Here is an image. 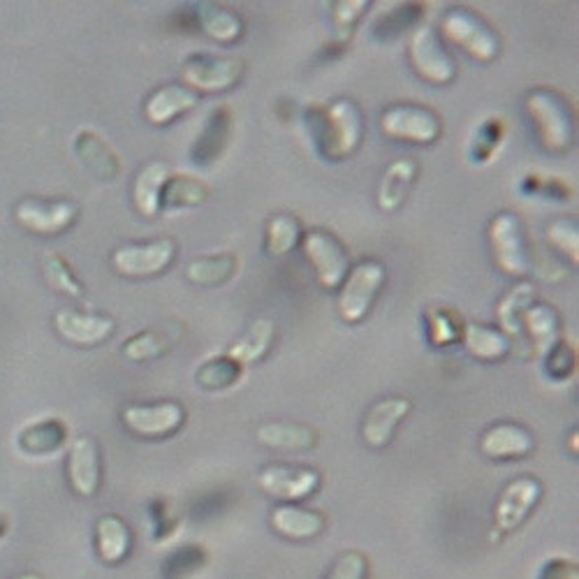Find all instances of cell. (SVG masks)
<instances>
[{"label": "cell", "mask_w": 579, "mask_h": 579, "mask_svg": "<svg viewBox=\"0 0 579 579\" xmlns=\"http://www.w3.org/2000/svg\"><path fill=\"white\" fill-rule=\"evenodd\" d=\"M528 332L535 357L543 359L561 338V318L549 304H531L522 315V334Z\"/></svg>", "instance_id": "obj_28"}, {"label": "cell", "mask_w": 579, "mask_h": 579, "mask_svg": "<svg viewBox=\"0 0 579 579\" xmlns=\"http://www.w3.org/2000/svg\"><path fill=\"white\" fill-rule=\"evenodd\" d=\"M198 102H200V96L196 91H190L188 86L165 83L146 98L144 116L152 125L165 127L169 123H175L179 116L188 114L190 110H196Z\"/></svg>", "instance_id": "obj_22"}, {"label": "cell", "mask_w": 579, "mask_h": 579, "mask_svg": "<svg viewBox=\"0 0 579 579\" xmlns=\"http://www.w3.org/2000/svg\"><path fill=\"white\" fill-rule=\"evenodd\" d=\"M505 135H508V125L501 116H489L480 121L474 131H470L466 142L468 160L478 167L494 160L505 142Z\"/></svg>", "instance_id": "obj_32"}, {"label": "cell", "mask_w": 579, "mask_h": 579, "mask_svg": "<svg viewBox=\"0 0 579 579\" xmlns=\"http://www.w3.org/2000/svg\"><path fill=\"white\" fill-rule=\"evenodd\" d=\"M367 572H369L367 556L357 549H350L338 556L334 568L325 579H367Z\"/></svg>", "instance_id": "obj_46"}, {"label": "cell", "mask_w": 579, "mask_h": 579, "mask_svg": "<svg viewBox=\"0 0 579 579\" xmlns=\"http://www.w3.org/2000/svg\"><path fill=\"white\" fill-rule=\"evenodd\" d=\"M68 443V424L58 417L33 422L16 434V447L29 457L54 455Z\"/></svg>", "instance_id": "obj_27"}, {"label": "cell", "mask_w": 579, "mask_h": 579, "mask_svg": "<svg viewBox=\"0 0 579 579\" xmlns=\"http://www.w3.org/2000/svg\"><path fill=\"white\" fill-rule=\"evenodd\" d=\"M420 175V165L413 156H403L390 163V167L385 169V175L378 186V207L380 211H397L403 207V202L409 200L413 183Z\"/></svg>", "instance_id": "obj_24"}, {"label": "cell", "mask_w": 579, "mask_h": 579, "mask_svg": "<svg viewBox=\"0 0 579 579\" xmlns=\"http://www.w3.org/2000/svg\"><path fill=\"white\" fill-rule=\"evenodd\" d=\"M535 449V438L526 426L514 422H501L489 426L480 438V453L489 459L510 461L524 459Z\"/></svg>", "instance_id": "obj_21"}, {"label": "cell", "mask_w": 579, "mask_h": 579, "mask_svg": "<svg viewBox=\"0 0 579 579\" xmlns=\"http://www.w3.org/2000/svg\"><path fill=\"white\" fill-rule=\"evenodd\" d=\"M42 271H45V278H47V283L60 292V294H66V297H73V299H81L86 288L83 283L77 278L75 269L66 263V257L49 250L45 255V263H42Z\"/></svg>", "instance_id": "obj_41"}, {"label": "cell", "mask_w": 579, "mask_h": 579, "mask_svg": "<svg viewBox=\"0 0 579 579\" xmlns=\"http://www.w3.org/2000/svg\"><path fill=\"white\" fill-rule=\"evenodd\" d=\"M102 480L100 449L91 436H79L70 445L68 455V482L75 494L81 499H91L98 494Z\"/></svg>", "instance_id": "obj_20"}, {"label": "cell", "mask_w": 579, "mask_h": 579, "mask_svg": "<svg viewBox=\"0 0 579 579\" xmlns=\"http://www.w3.org/2000/svg\"><path fill=\"white\" fill-rule=\"evenodd\" d=\"M547 242L549 246H554L559 250L566 260H570L572 265L579 263V225L575 219H554L547 230Z\"/></svg>", "instance_id": "obj_44"}, {"label": "cell", "mask_w": 579, "mask_h": 579, "mask_svg": "<svg viewBox=\"0 0 579 579\" xmlns=\"http://www.w3.org/2000/svg\"><path fill=\"white\" fill-rule=\"evenodd\" d=\"M438 33L480 63L497 60L501 54V35L489 21L466 5H449L438 24Z\"/></svg>", "instance_id": "obj_3"}, {"label": "cell", "mask_w": 579, "mask_h": 579, "mask_svg": "<svg viewBox=\"0 0 579 579\" xmlns=\"http://www.w3.org/2000/svg\"><path fill=\"white\" fill-rule=\"evenodd\" d=\"M491 255L497 267L514 278H524L533 269L531 248L526 242L524 223L514 211H501L489 223L487 230Z\"/></svg>", "instance_id": "obj_5"}, {"label": "cell", "mask_w": 579, "mask_h": 579, "mask_svg": "<svg viewBox=\"0 0 579 579\" xmlns=\"http://www.w3.org/2000/svg\"><path fill=\"white\" fill-rule=\"evenodd\" d=\"M535 137L552 154H564L575 142V112L570 100L556 89H531L524 98Z\"/></svg>", "instance_id": "obj_2"}, {"label": "cell", "mask_w": 579, "mask_h": 579, "mask_svg": "<svg viewBox=\"0 0 579 579\" xmlns=\"http://www.w3.org/2000/svg\"><path fill=\"white\" fill-rule=\"evenodd\" d=\"M369 8H371L369 0H338V3H330L336 42H341V45H348V40L353 37L361 14Z\"/></svg>", "instance_id": "obj_43"}, {"label": "cell", "mask_w": 579, "mask_h": 579, "mask_svg": "<svg viewBox=\"0 0 579 579\" xmlns=\"http://www.w3.org/2000/svg\"><path fill=\"white\" fill-rule=\"evenodd\" d=\"M54 327L63 341L79 348H96L116 330L114 318L77 309H60L54 315Z\"/></svg>", "instance_id": "obj_15"}, {"label": "cell", "mask_w": 579, "mask_h": 579, "mask_svg": "<svg viewBox=\"0 0 579 579\" xmlns=\"http://www.w3.org/2000/svg\"><path fill=\"white\" fill-rule=\"evenodd\" d=\"M171 177V169L167 163L154 160L140 169V175L133 186V202L135 209L144 219H156L163 211V190L167 179Z\"/></svg>", "instance_id": "obj_30"}, {"label": "cell", "mask_w": 579, "mask_h": 579, "mask_svg": "<svg viewBox=\"0 0 579 579\" xmlns=\"http://www.w3.org/2000/svg\"><path fill=\"white\" fill-rule=\"evenodd\" d=\"M320 482H323V478H320L318 470L307 466L271 464L257 474V485H260L265 494L286 503H297L313 497L320 489Z\"/></svg>", "instance_id": "obj_14"}, {"label": "cell", "mask_w": 579, "mask_h": 579, "mask_svg": "<svg viewBox=\"0 0 579 579\" xmlns=\"http://www.w3.org/2000/svg\"><path fill=\"white\" fill-rule=\"evenodd\" d=\"M382 135L405 142L428 146L443 135V119L432 110V107L413 104V102H399L390 104L380 116Z\"/></svg>", "instance_id": "obj_7"}, {"label": "cell", "mask_w": 579, "mask_h": 579, "mask_svg": "<svg viewBox=\"0 0 579 579\" xmlns=\"http://www.w3.org/2000/svg\"><path fill=\"white\" fill-rule=\"evenodd\" d=\"M177 257V242L160 237L144 244H125L112 253V267L125 278H154Z\"/></svg>", "instance_id": "obj_11"}, {"label": "cell", "mask_w": 579, "mask_h": 579, "mask_svg": "<svg viewBox=\"0 0 579 579\" xmlns=\"http://www.w3.org/2000/svg\"><path fill=\"white\" fill-rule=\"evenodd\" d=\"M96 549L100 561L119 566L133 549V533L119 514H102L96 524Z\"/></svg>", "instance_id": "obj_29"}, {"label": "cell", "mask_w": 579, "mask_h": 579, "mask_svg": "<svg viewBox=\"0 0 579 579\" xmlns=\"http://www.w3.org/2000/svg\"><path fill=\"white\" fill-rule=\"evenodd\" d=\"M269 522H271V528L288 541H313L327 526L323 512L309 510V508L294 505V503L276 505L269 514Z\"/></svg>", "instance_id": "obj_23"}, {"label": "cell", "mask_w": 579, "mask_h": 579, "mask_svg": "<svg viewBox=\"0 0 579 579\" xmlns=\"http://www.w3.org/2000/svg\"><path fill=\"white\" fill-rule=\"evenodd\" d=\"M541 499H543V485L535 478L522 476V478H514L512 482H508V487L501 491V497L494 508L497 528H494V535H491V541L497 543L501 535L517 531L528 520V514L538 508Z\"/></svg>", "instance_id": "obj_13"}, {"label": "cell", "mask_w": 579, "mask_h": 579, "mask_svg": "<svg viewBox=\"0 0 579 579\" xmlns=\"http://www.w3.org/2000/svg\"><path fill=\"white\" fill-rule=\"evenodd\" d=\"M385 278H388V269L378 260H361L348 271L336 299V309L343 323L359 325L361 320H367L378 292L385 286Z\"/></svg>", "instance_id": "obj_4"}, {"label": "cell", "mask_w": 579, "mask_h": 579, "mask_svg": "<svg viewBox=\"0 0 579 579\" xmlns=\"http://www.w3.org/2000/svg\"><path fill=\"white\" fill-rule=\"evenodd\" d=\"M246 369L237 359H232L227 353L213 355L207 361H202L196 371L198 388L204 392H223L230 390L244 378Z\"/></svg>", "instance_id": "obj_35"}, {"label": "cell", "mask_w": 579, "mask_h": 579, "mask_svg": "<svg viewBox=\"0 0 579 579\" xmlns=\"http://www.w3.org/2000/svg\"><path fill=\"white\" fill-rule=\"evenodd\" d=\"M209 188L202 179L192 175H171L163 190V211L188 209L207 202Z\"/></svg>", "instance_id": "obj_39"}, {"label": "cell", "mask_w": 579, "mask_h": 579, "mask_svg": "<svg viewBox=\"0 0 579 579\" xmlns=\"http://www.w3.org/2000/svg\"><path fill=\"white\" fill-rule=\"evenodd\" d=\"M240 269V255L237 253H213L202 255L198 260H192L186 267V276L190 283L202 288H216L227 283L230 278Z\"/></svg>", "instance_id": "obj_33"}, {"label": "cell", "mask_w": 579, "mask_h": 579, "mask_svg": "<svg viewBox=\"0 0 579 579\" xmlns=\"http://www.w3.org/2000/svg\"><path fill=\"white\" fill-rule=\"evenodd\" d=\"M426 3H397L390 5V10L380 14L374 26H371V35L376 40H394L399 37L403 31H409L413 26H417L424 12H426Z\"/></svg>", "instance_id": "obj_38"}, {"label": "cell", "mask_w": 579, "mask_h": 579, "mask_svg": "<svg viewBox=\"0 0 579 579\" xmlns=\"http://www.w3.org/2000/svg\"><path fill=\"white\" fill-rule=\"evenodd\" d=\"M154 512V526H156V538H169L181 526V520L171 512V505L167 501H156L152 505Z\"/></svg>", "instance_id": "obj_47"}, {"label": "cell", "mask_w": 579, "mask_h": 579, "mask_svg": "<svg viewBox=\"0 0 579 579\" xmlns=\"http://www.w3.org/2000/svg\"><path fill=\"white\" fill-rule=\"evenodd\" d=\"M121 422L127 432L142 438H167L177 434L186 422V409L179 401L133 403L121 411Z\"/></svg>", "instance_id": "obj_12"}, {"label": "cell", "mask_w": 579, "mask_h": 579, "mask_svg": "<svg viewBox=\"0 0 579 579\" xmlns=\"http://www.w3.org/2000/svg\"><path fill=\"white\" fill-rule=\"evenodd\" d=\"M413 401L409 397H388L374 403L361 422V438L369 447H388L397 434L399 424L411 415Z\"/></svg>", "instance_id": "obj_16"}, {"label": "cell", "mask_w": 579, "mask_h": 579, "mask_svg": "<svg viewBox=\"0 0 579 579\" xmlns=\"http://www.w3.org/2000/svg\"><path fill=\"white\" fill-rule=\"evenodd\" d=\"M522 192H526V196H543L547 200H568L570 183L547 175H528L522 181Z\"/></svg>", "instance_id": "obj_45"}, {"label": "cell", "mask_w": 579, "mask_h": 579, "mask_svg": "<svg viewBox=\"0 0 579 579\" xmlns=\"http://www.w3.org/2000/svg\"><path fill=\"white\" fill-rule=\"evenodd\" d=\"M424 320H426V336L432 341V346L447 348L461 341L464 323L457 311L447 307H432L426 309Z\"/></svg>", "instance_id": "obj_40"}, {"label": "cell", "mask_w": 579, "mask_h": 579, "mask_svg": "<svg viewBox=\"0 0 579 579\" xmlns=\"http://www.w3.org/2000/svg\"><path fill=\"white\" fill-rule=\"evenodd\" d=\"M274 336H276L274 320H269V318L255 320V323L248 327V332L237 343H232L227 355L232 359H237L246 369V367H250V364L267 357L271 343H274Z\"/></svg>", "instance_id": "obj_36"}, {"label": "cell", "mask_w": 579, "mask_h": 579, "mask_svg": "<svg viewBox=\"0 0 579 579\" xmlns=\"http://www.w3.org/2000/svg\"><path fill=\"white\" fill-rule=\"evenodd\" d=\"M192 21L207 37L221 42V45H234L244 35L242 16L221 3L192 5Z\"/></svg>", "instance_id": "obj_25"}, {"label": "cell", "mask_w": 579, "mask_h": 579, "mask_svg": "<svg viewBox=\"0 0 579 579\" xmlns=\"http://www.w3.org/2000/svg\"><path fill=\"white\" fill-rule=\"evenodd\" d=\"M461 343L468 355L480 361H499L512 350V341L501 330L482 323H466Z\"/></svg>", "instance_id": "obj_31"}, {"label": "cell", "mask_w": 579, "mask_h": 579, "mask_svg": "<svg viewBox=\"0 0 579 579\" xmlns=\"http://www.w3.org/2000/svg\"><path fill=\"white\" fill-rule=\"evenodd\" d=\"M246 63L240 56H216V54H190L181 63V83L190 91L200 93H223L244 79Z\"/></svg>", "instance_id": "obj_6"}, {"label": "cell", "mask_w": 579, "mask_h": 579, "mask_svg": "<svg viewBox=\"0 0 579 579\" xmlns=\"http://www.w3.org/2000/svg\"><path fill=\"white\" fill-rule=\"evenodd\" d=\"M73 148L79 163L91 171V175L104 183L119 179L121 175V158L112 148V144L102 140L93 127H79L73 137Z\"/></svg>", "instance_id": "obj_18"}, {"label": "cell", "mask_w": 579, "mask_h": 579, "mask_svg": "<svg viewBox=\"0 0 579 579\" xmlns=\"http://www.w3.org/2000/svg\"><path fill=\"white\" fill-rule=\"evenodd\" d=\"M411 66L428 83L445 86L457 79V60L443 45V37L436 29L422 26L413 33L409 45Z\"/></svg>", "instance_id": "obj_10"}, {"label": "cell", "mask_w": 579, "mask_h": 579, "mask_svg": "<svg viewBox=\"0 0 579 579\" xmlns=\"http://www.w3.org/2000/svg\"><path fill=\"white\" fill-rule=\"evenodd\" d=\"M543 371L552 382H566L577 371V350L570 346L568 338H559L554 348L543 357Z\"/></svg>", "instance_id": "obj_42"}, {"label": "cell", "mask_w": 579, "mask_h": 579, "mask_svg": "<svg viewBox=\"0 0 579 579\" xmlns=\"http://www.w3.org/2000/svg\"><path fill=\"white\" fill-rule=\"evenodd\" d=\"M302 246L318 283L325 290H338L350 271V255L346 246L330 230L323 227L307 232L302 237Z\"/></svg>", "instance_id": "obj_8"}, {"label": "cell", "mask_w": 579, "mask_h": 579, "mask_svg": "<svg viewBox=\"0 0 579 579\" xmlns=\"http://www.w3.org/2000/svg\"><path fill=\"white\" fill-rule=\"evenodd\" d=\"M8 531V520L3 517V514H0V535H3Z\"/></svg>", "instance_id": "obj_50"}, {"label": "cell", "mask_w": 579, "mask_h": 579, "mask_svg": "<svg viewBox=\"0 0 579 579\" xmlns=\"http://www.w3.org/2000/svg\"><path fill=\"white\" fill-rule=\"evenodd\" d=\"M186 323H181V320H163V323L148 327L140 334H135L133 338H127L123 343V357L131 359V361H152V359H158L167 353L175 350L177 343L186 336Z\"/></svg>", "instance_id": "obj_17"}, {"label": "cell", "mask_w": 579, "mask_h": 579, "mask_svg": "<svg viewBox=\"0 0 579 579\" xmlns=\"http://www.w3.org/2000/svg\"><path fill=\"white\" fill-rule=\"evenodd\" d=\"M533 302H535V286L531 281H524V278L503 294L497 307V320H499V330L510 341L522 336V315Z\"/></svg>", "instance_id": "obj_34"}, {"label": "cell", "mask_w": 579, "mask_h": 579, "mask_svg": "<svg viewBox=\"0 0 579 579\" xmlns=\"http://www.w3.org/2000/svg\"><path fill=\"white\" fill-rule=\"evenodd\" d=\"M79 204L63 198H24L14 207L16 223L40 234V237H56L70 230L79 219Z\"/></svg>", "instance_id": "obj_9"}, {"label": "cell", "mask_w": 579, "mask_h": 579, "mask_svg": "<svg viewBox=\"0 0 579 579\" xmlns=\"http://www.w3.org/2000/svg\"><path fill=\"white\" fill-rule=\"evenodd\" d=\"M541 579H579L577 564L568 559H552L545 564Z\"/></svg>", "instance_id": "obj_48"}, {"label": "cell", "mask_w": 579, "mask_h": 579, "mask_svg": "<svg viewBox=\"0 0 579 579\" xmlns=\"http://www.w3.org/2000/svg\"><path fill=\"white\" fill-rule=\"evenodd\" d=\"M304 121L315 152L327 163L350 158L364 140V114L350 98L313 104L307 110Z\"/></svg>", "instance_id": "obj_1"}, {"label": "cell", "mask_w": 579, "mask_h": 579, "mask_svg": "<svg viewBox=\"0 0 579 579\" xmlns=\"http://www.w3.org/2000/svg\"><path fill=\"white\" fill-rule=\"evenodd\" d=\"M14 579H42L37 572H24V575H19V577H14Z\"/></svg>", "instance_id": "obj_49"}, {"label": "cell", "mask_w": 579, "mask_h": 579, "mask_svg": "<svg viewBox=\"0 0 579 579\" xmlns=\"http://www.w3.org/2000/svg\"><path fill=\"white\" fill-rule=\"evenodd\" d=\"M255 438L260 445L286 453H307L318 445V428L302 422H267L257 426Z\"/></svg>", "instance_id": "obj_26"}, {"label": "cell", "mask_w": 579, "mask_h": 579, "mask_svg": "<svg viewBox=\"0 0 579 579\" xmlns=\"http://www.w3.org/2000/svg\"><path fill=\"white\" fill-rule=\"evenodd\" d=\"M302 237L304 230L297 216H292V213H274L267 219L265 253L271 257H286L302 244Z\"/></svg>", "instance_id": "obj_37"}, {"label": "cell", "mask_w": 579, "mask_h": 579, "mask_svg": "<svg viewBox=\"0 0 579 579\" xmlns=\"http://www.w3.org/2000/svg\"><path fill=\"white\" fill-rule=\"evenodd\" d=\"M232 123H234V114L230 110V104L211 107V112L204 119L200 135L190 146V160L196 163L198 167H209V165L216 163L223 156L225 146L230 142Z\"/></svg>", "instance_id": "obj_19"}]
</instances>
